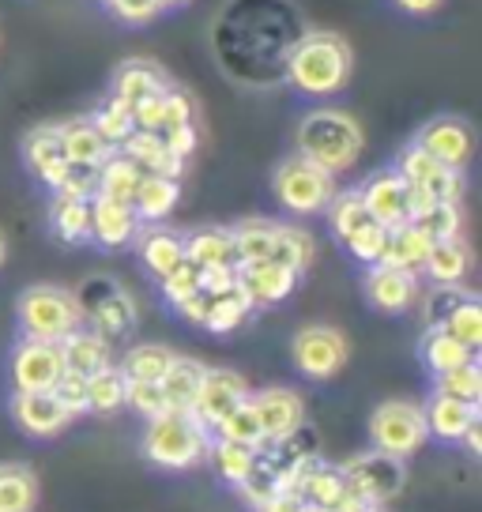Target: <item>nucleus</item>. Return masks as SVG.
<instances>
[{
  "label": "nucleus",
  "mask_w": 482,
  "mask_h": 512,
  "mask_svg": "<svg viewBox=\"0 0 482 512\" xmlns=\"http://www.w3.org/2000/svg\"><path fill=\"white\" fill-rule=\"evenodd\" d=\"M418 354H422V362L430 366V373H434V377H437V373H449V369L464 366V362H471V358H475V351H467L464 343H456L452 336H445L441 328H426Z\"/></svg>",
  "instance_id": "40"
},
{
  "label": "nucleus",
  "mask_w": 482,
  "mask_h": 512,
  "mask_svg": "<svg viewBox=\"0 0 482 512\" xmlns=\"http://www.w3.org/2000/svg\"><path fill=\"white\" fill-rule=\"evenodd\" d=\"M170 83H166V76H162L155 64L147 61H129L117 68V76H113V98L117 102H125V106H140L144 98L159 95V91H166Z\"/></svg>",
  "instance_id": "31"
},
{
  "label": "nucleus",
  "mask_w": 482,
  "mask_h": 512,
  "mask_svg": "<svg viewBox=\"0 0 482 512\" xmlns=\"http://www.w3.org/2000/svg\"><path fill=\"white\" fill-rule=\"evenodd\" d=\"M343 245H347V253H351L354 260H362V264H370L373 268V264L381 260V253H385V245H388V226H381L377 219H370L366 226H358Z\"/></svg>",
  "instance_id": "48"
},
{
  "label": "nucleus",
  "mask_w": 482,
  "mask_h": 512,
  "mask_svg": "<svg viewBox=\"0 0 482 512\" xmlns=\"http://www.w3.org/2000/svg\"><path fill=\"white\" fill-rule=\"evenodd\" d=\"M249 313H253V305H249V298H245V294H241V287L234 283L230 290L208 294L200 328H208V332H215V336H226V332H234L238 324H245V317H249Z\"/></svg>",
  "instance_id": "33"
},
{
  "label": "nucleus",
  "mask_w": 482,
  "mask_h": 512,
  "mask_svg": "<svg viewBox=\"0 0 482 512\" xmlns=\"http://www.w3.org/2000/svg\"><path fill=\"white\" fill-rule=\"evenodd\" d=\"M403 12H411V16H430L441 8V0H396Z\"/></svg>",
  "instance_id": "57"
},
{
  "label": "nucleus",
  "mask_w": 482,
  "mask_h": 512,
  "mask_svg": "<svg viewBox=\"0 0 482 512\" xmlns=\"http://www.w3.org/2000/svg\"><path fill=\"white\" fill-rule=\"evenodd\" d=\"M162 140H166V147L174 151L177 159L185 162V159H189V155L196 151V125L174 128V132H162Z\"/></svg>",
  "instance_id": "56"
},
{
  "label": "nucleus",
  "mask_w": 482,
  "mask_h": 512,
  "mask_svg": "<svg viewBox=\"0 0 482 512\" xmlns=\"http://www.w3.org/2000/svg\"><path fill=\"white\" fill-rule=\"evenodd\" d=\"M290 354H294V366L302 377L309 381H328V377H336L339 369L347 366V336L332 328V324H309L302 328L294 343H290Z\"/></svg>",
  "instance_id": "7"
},
{
  "label": "nucleus",
  "mask_w": 482,
  "mask_h": 512,
  "mask_svg": "<svg viewBox=\"0 0 482 512\" xmlns=\"http://www.w3.org/2000/svg\"><path fill=\"white\" fill-rule=\"evenodd\" d=\"M343 467V475H347V482H351V490L366 505H385V501H392V497L403 490V482H407V467H403V460H396V456H385V452H377V448H370V452H362V456H351Z\"/></svg>",
  "instance_id": "8"
},
{
  "label": "nucleus",
  "mask_w": 482,
  "mask_h": 512,
  "mask_svg": "<svg viewBox=\"0 0 482 512\" xmlns=\"http://www.w3.org/2000/svg\"><path fill=\"white\" fill-rule=\"evenodd\" d=\"M125 407H132L140 418H155L166 411V400H162L159 384L147 381H125Z\"/></svg>",
  "instance_id": "52"
},
{
  "label": "nucleus",
  "mask_w": 482,
  "mask_h": 512,
  "mask_svg": "<svg viewBox=\"0 0 482 512\" xmlns=\"http://www.w3.org/2000/svg\"><path fill=\"white\" fill-rule=\"evenodd\" d=\"M136 241H140V260L155 279H166L185 260V238L166 226H151L144 234H136Z\"/></svg>",
  "instance_id": "28"
},
{
  "label": "nucleus",
  "mask_w": 482,
  "mask_h": 512,
  "mask_svg": "<svg viewBox=\"0 0 482 512\" xmlns=\"http://www.w3.org/2000/svg\"><path fill=\"white\" fill-rule=\"evenodd\" d=\"M61 362H65V369H72V373H83V377H91V373H98L102 366H110V339L98 336L95 328H76L72 336H65L61 343Z\"/></svg>",
  "instance_id": "23"
},
{
  "label": "nucleus",
  "mask_w": 482,
  "mask_h": 512,
  "mask_svg": "<svg viewBox=\"0 0 482 512\" xmlns=\"http://www.w3.org/2000/svg\"><path fill=\"white\" fill-rule=\"evenodd\" d=\"M362 512H381V509H377V505H370V509H362Z\"/></svg>",
  "instance_id": "63"
},
{
  "label": "nucleus",
  "mask_w": 482,
  "mask_h": 512,
  "mask_svg": "<svg viewBox=\"0 0 482 512\" xmlns=\"http://www.w3.org/2000/svg\"><path fill=\"white\" fill-rule=\"evenodd\" d=\"M49 223L53 234L68 245H80L91 241V200L80 196H65V192H53V204H49Z\"/></svg>",
  "instance_id": "32"
},
{
  "label": "nucleus",
  "mask_w": 482,
  "mask_h": 512,
  "mask_svg": "<svg viewBox=\"0 0 482 512\" xmlns=\"http://www.w3.org/2000/svg\"><path fill=\"white\" fill-rule=\"evenodd\" d=\"M362 204L370 211V219H377L381 226H403L407 223V181L396 170H377L362 181Z\"/></svg>",
  "instance_id": "18"
},
{
  "label": "nucleus",
  "mask_w": 482,
  "mask_h": 512,
  "mask_svg": "<svg viewBox=\"0 0 482 512\" xmlns=\"http://www.w3.org/2000/svg\"><path fill=\"white\" fill-rule=\"evenodd\" d=\"M230 238H234L238 264L272 260L275 241H279V223H272V219H241L238 226H230Z\"/></svg>",
  "instance_id": "34"
},
{
  "label": "nucleus",
  "mask_w": 482,
  "mask_h": 512,
  "mask_svg": "<svg viewBox=\"0 0 482 512\" xmlns=\"http://www.w3.org/2000/svg\"><path fill=\"white\" fill-rule=\"evenodd\" d=\"M61 373H65V362H61V347L57 343L23 336L12 347V358H8L12 392H49Z\"/></svg>",
  "instance_id": "9"
},
{
  "label": "nucleus",
  "mask_w": 482,
  "mask_h": 512,
  "mask_svg": "<svg viewBox=\"0 0 482 512\" xmlns=\"http://www.w3.org/2000/svg\"><path fill=\"white\" fill-rule=\"evenodd\" d=\"M211 430L193 411H162L147 418L144 430V456L155 467L166 471H189L200 460H208Z\"/></svg>",
  "instance_id": "3"
},
{
  "label": "nucleus",
  "mask_w": 482,
  "mask_h": 512,
  "mask_svg": "<svg viewBox=\"0 0 482 512\" xmlns=\"http://www.w3.org/2000/svg\"><path fill=\"white\" fill-rule=\"evenodd\" d=\"M241 497L253 505V509H260V505H268L272 497L283 494V479H279V464H264V460H257L253 464V471L241 479Z\"/></svg>",
  "instance_id": "47"
},
{
  "label": "nucleus",
  "mask_w": 482,
  "mask_h": 512,
  "mask_svg": "<svg viewBox=\"0 0 482 512\" xmlns=\"http://www.w3.org/2000/svg\"><path fill=\"white\" fill-rule=\"evenodd\" d=\"M19 328L27 339H46V343H61L83 324V309L76 294L53 283H38L19 294L16 305Z\"/></svg>",
  "instance_id": "4"
},
{
  "label": "nucleus",
  "mask_w": 482,
  "mask_h": 512,
  "mask_svg": "<svg viewBox=\"0 0 482 512\" xmlns=\"http://www.w3.org/2000/svg\"><path fill=\"white\" fill-rule=\"evenodd\" d=\"M61 128V147H65V159L72 166H87V170H98L102 162L113 155V147L98 136V128L91 125V117H76V121H65Z\"/></svg>",
  "instance_id": "22"
},
{
  "label": "nucleus",
  "mask_w": 482,
  "mask_h": 512,
  "mask_svg": "<svg viewBox=\"0 0 482 512\" xmlns=\"http://www.w3.org/2000/svg\"><path fill=\"white\" fill-rule=\"evenodd\" d=\"M162 8H177V4H189V0H159Z\"/></svg>",
  "instance_id": "62"
},
{
  "label": "nucleus",
  "mask_w": 482,
  "mask_h": 512,
  "mask_svg": "<svg viewBox=\"0 0 482 512\" xmlns=\"http://www.w3.org/2000/svg\"><path fill=\"white\" fill-rule=\"evenodd\" d=\"M204 369L196 358H177L170 362V369L162 373V400H166V411H193V400L200 392V381H204Z\"/></svg>",
  "instance_id": "29"
},
{
  "label": "nucleus",
  "mask_w": 482,
  "mask_h": 512,
  "mask_svg": "<svg viewBox=\"0 0 482 512\" xmlns=\"http://www.w3.org/2000/svg\"><path fill=\"white\" fill-rule=\"evenodd\" d=\"M298 512H328V509H321V505H309V501H302V505H298Z\"/></svg>",
  "instance_id": "61"
},
{
  "label": "nucleus",
  "mask_w": 482,
  "mask_h": 512,
  "mask_svg": "<svg viewBox=\"0 0 482 512\" xmlns=\"http://www.w3.org/2000/svg\"><path fill=\"white\" fill-rule=\"evenodd\" d=\"M144 181V170L136 166L125 155H110V159L98 166V181H95V196H106V200H121V204H132V196Z\"/></svg>",
  "instance_id": "35"
},
{
  "label": "nucleus",
  "mask_w": 482,
  "mask_h": 512,
  "mask_svg": "<svg viewBox=\"0 0 482 512\" xmlns=\"http://www.w3.org/2000/svg\"><path fill=\"white\" fill-rule=\"evenodd\" d=\"M38 505V479L31 467L0 464V512H34Z\"/></svg>",
  "instance_id": "37"
},
{
  "label": "nucleus",
  "mask_w": 482,
  "mask_h": 512,
  "mask_svg": "<svg viewBox=\"0 0 482 512\" xmlns=\"http://www.w3.org/2000/svg\"><path fill=\"white\" fill-rule=\"evenodd\" d=\"M125 407V373L113 366H102L87 377V411L95 415H113Z\"/></svg>",
  "instance_id": "39"
},
{
  "label": "nucleus",
  "mask_w": 482,
  "mask_h": 512,
  "mask_svg": "<svg viewBox=\"0 0 482 512\" xmlns=\"http://www.w3.org/2000/svg\"><path fill=\"white\" fill-rule=\"evenodd\" d=\"M272 189H275V200L290 215H317L336 196V174L321 170L306 155H287V159L275 166Z\"/></svg>",
  "instance_id": "5"
},
{
  "label": "nucleus",
  "mask_w": 482,
  "mask_h": 512,
  "mask_svg": "<svg viewBox=\"0 0 482 512\" xmlns=\"http://www.w3.org/2000/svg\"><path fill=\"white\" fill-rule=\"evenodd\" d=\"M177 200H181L177 177L144 174L140 189H136V196H132V211H136L140 223H162V219L177 208Z\"/></svg>",
  "instance_id": "30"
},
{
  "label": "nucleus",
  "mask_w": 482,
  "mask_h": 512,
  "mask_svg": "<svg viewBox=\"0 0 482 512\" xmlns=\"http://www.w3.org/2000/svg\"><path fill=\"white\" fill-rule=\"evenodd\" d=\"M121 155L136 162L144 174H159V177H177L181 166H185V162L166 147V140H162L159 132H132L129 140L121 144Z\"/></svg>",
  "instance_id": "25"
},
{
  "label": "nucleus",
  "mask_w": 482,
  "mask_h": 512,
  "mask_svg": "<svg viewBox=\"0 0 482 512\" xmlns=\"http://www.w3.org/2000/svg\"><path fill=\"white\" fill-rule=\"evenodd\" d=\"M415 226L422 230V234H430L434 241L460 238V230H464V215H460V204H434L422 219H415Z\"/></svg>",
  "instance_id": "49"
},
{
  "label": "nucleus",
  "mask_w": 482,
  "mask_h": 512,
  "mask_svg": "<svg viewBox=\"0 0 482 512\" xmlns=\"http://www.w3.org/2000/svg\"><path fill=\"white\" fill-rule=\"evenodd\" d=\"M49 392L61 400V407H65L72 418L87 415V377H83V373H72V369H65Z\"/></svg>",
  "instance_id": "51"
},
{
  "label": "nucleus",
  "mask_w": 482,
  "mask_h": 512,
  "mask_svg": "<svg viewBox=\"0 0 482 512\" xmlns=\"http://www.w3.org/2000/svg\"><path fill=\"white\" fill-rule=\"evenodd\" d=\"M328 223H332V234H336L339 241H347L358 230V226L370 223V211H366V204H362V196H358V189H347V192H336L332 200H328Z\"/></svg>",
  "instance_id": "43"
},
{
  "label": "nucleus",
  "mask_w": 482,
  "mask_h": 512,
  "mask_svg": "<svg viewBox=\"0 0 482 512\" xmlns=\"http://www.w3.org/2000/svg\"><path fill=\"white\" fill-rule=\"evenodd\" d=\"M422 418H426V433L437 437V441H460L464 430L479 418V403H464V400H449V396H430V403L422 407Z\"/></svg>",
  "instance_id": "21"
},
{
  "label": "nucleus",
  "mask_w": 482,
  "mask_h": 512,
  "mask_svg": "<svg viewBox=\"0 0 482 512\" xmlns=\"http://www.w3.org/2000/svg\"><path fill=\"white\" fill-rule=\"evenodd\" d=\"M110 4V12L121 23H132V27H144V23H151V19L162 12L159 0H106Z\"/></svg>",
  "instance_id": "55"
},
{
  "label": "nucleus",
  "mask_w": 482,
  "mask_h": 512,
  "mask_svg": "<svg viewBox=\"0 0 482 512\" xmlns=\"http://www.w3.org/2000/svg\"><path fill=\"white\" fill-rule=\"evenodd\" d=\"M249 400H253V411H257L264 445H283L290 437H298V430L306 426V403L290 388H264Z\"/></svg>",
  "instance_id": "12"
},
{
  "label": "nucleus",
  "mask_w": 482,
  "mask_h": 512,
  "mask_svg": "<svg viewBox=\"0 0 482 512\" xmlns=\"http://www.w3.org/2000/svg\"><path fill=\"white\" fill-rule=\"evenodd\" d=\"M23 159L31 166V174L53 192L61 189V181L68 177V166H72V162L65 159L61 128L57 125H38L34 132H27V140H23Z\"/></svg>",
  "instance_id": "17"
},
{
  "label": "nucleus",
  "mask_w": 482,
  "mask_h": 512,
  "mask_svg": "<svg viewBox=\"0 0 482 512\" xmlns=\"http://www.w3.org/2000/svg\"><path fill=\"white\" fill-rule=\"evenodd\" d=\"M264 448H249L238 445V441H223V437H211L208 445V460L215 464V475L230 486H241V479L253 471V464L260 460Z\"/></svg>",
  "instance_id": "36"
},
{
  "label": "nucleus",
  "mask_w": 482,
  "mask_h": 512,
  "mask_svg": "<svg viewBox=\"0 0 482 512\" xmlns=\"http://www.w3.org/2000/svg\"><path fill=\"white\" fill-rule=\"evenodd\" d=\"M76 302H80L83 317H91V328L106 339L125 336L136 324V302L110 279H91L83 287V298L76 294Z\"/></svg>",
  "instance_id": "11"
},
{
  "label": "nucleus",
  "mask_w": 482,
  "mask_h": 512,
  "mask_svg": "<svg viewBox=\"0 0 482 512\" xmlns=\"http://www.w3.org/2000/svg\"><path fill=\"white\" fill-rule=\"evenodd\" d=\"M434 392H437V396H449V400L479 403L482 400V369H479V362L471 358V362L449 369V373H437Z\"/></svg>",
  "instance_id": "45"
},
{
  "label": "nucleus",
  "mask_w": 482,
  "mask_h": 512,
  "mask_svg": "<svg viewBox=\"0 0 482 512\" xmlns=\"http://www.w3.org/2000/svg\"><path fill=\"white\" fill-rule=\"evenodd\" d=\"M366 298L381 313H407L418 302V272L373 264L370 272H366Z\"/></svg>",
  "instance_id": "20"
},
{
  "label": "nucleus",
  "mask_w": 482,
  "mask_h": 512,
  "mask_svg": "<svg viewBox=\"0 0 482 512\" xmlns=\"http://www.w3.org/2000/svg\"><path fill=\"white\" fill-rule=\"evenodd\" d=\"M392 170H396L411 189H422L426 196H434L437 204H460V196H464V170L441 166V162L430 159L418 144L403 147Z\"/></svg>",
  "instance_id": "10"
},
{
  "label": "nucleus",
  "mask_w": 482,
  "mask_h": 512,
  "mask_svg": "<svg viewBox=\"0 0 482 512\" xmlns=\"http://www.w3.org/2000/svg\"><path fill=\"white\" fill-rule=\"evenodd\" d=\"M298 505H302V501H298V497L279 494V497H272V501H268V505H260L257 512H298Z\"/></svg>",
  "instance_id": "58"
},
{
  "label": "nucleus",
  "mask_w": 482,
  "mask_h": 512,
  "mask_svg": "<svg viewBox=\"0 0 482 512\" xmlns=\"http://www.w3.org/2000/svg\"><path fill=\"white\" fill-rule=\"evenodd\" d=\"M275 264H283L290 272H306L313 264V238H309L302 226H287L279 223V241H275Z\"/></svg>",
  "instance_id": "44"
},
{
  "label": "nucleus",
  "mask_w": 482,
  "mask_h": 512,
  "mask_svg": "<svg viewBox=\"0 0 482 512\" xmlns=\"http://www.w3.org/2000/svg\"><path fill=\"white\" fill-rule=\"evenodd\" d=\"M460 441H464V445H467V452H471V456H479V452H482V426H479V418H475V422L467 426L464 437H460Z\"/></svg>",
  "instance_id": "59"
},
{
  "label": "nucleus",
  "mask_w": 482,
  "mask_h": 512,
  "mask_svg": "<svg viewBox=\"0 0 482 512\" xmlns=\"http://www.w3.org/2000/svg\"><path fill=\"white\" fill-rule=\"evenodd\" d=\"M238 287L253 309L257 305H279L283 298L294 294L298 272H290L275 260H249V264H238Z\"/></svg>",
  "instance_id": "15"
},
{
  "label": "nucleus",
  "mask_w": 482,
  "mask_h": 512,
  "mask_svg": "<svg viewBox=\"0 0 482 512\" xmlns=\"http://www.w3.org/2000/svg\"><path fill=\"white\" fill-rule=\"evenodd\" d=\"M287 80L302 95H336L351 80V46L332 31L306 34L290 49Z\"/></svg>",
  "instance_id": "1"
},
{
  "label": "nucleus",
  "mask_w": 482,
  "mask_h": 512,
  "mask_svg": "<svg viewBox=\"0 0 482 512\" xmlns=\"http://www.w3.org/2000/svg\"><path fill=\"white\" fill-rule=\"evenodd\" d=\"M467 294H471V290H464V287H434L430 294H426V298H422V313H426V324H430V328H437V324L449 317L456 305L464 302Z\"/></svg>",
  "instance_id": "53"
},
{
  "label": "nucleus",
  "mask_w": 482,
  "mask_h": 512,
  "mask_svg": "<svg viewBox=\"0 0 482 512\" xmlns=\"http://www.w3.org/2000/svg\"><path fill=\"white\" fill-rule=\"evenodd\" d=\"M8 411L27 437H57L72 422V415L61 407L53 392H12Z\"/></svg>",
  "instance_id": "16"
},
{
  "label": "nucleus",
  "mask_w": 482,
  "mask_h": 512,
  "mask_svg": "<svg viewBox=\"0 0 482 512\" xmlns=\"http://www.w3.org/2000/svg\"><path fill=\"white\" fill-rule=\"evenodd\" d=\"M159 287L166 294V302L181 305L185 298H193L196 290H200V268H196L193 260H181L166 279H159Z\"/></svg>",
  "instance_id": "50"
},
{
  "label": "nucleus",
  "mask_w": 482,
  "mask_h": 512,
  "mask_svg": "<svg viewBox=\"0 0 482 512\" xmlns=\"http://www.w3.org/2000/svg\"><path fill=\"white\" fill-rule=\"evenodd\" d=\"M415 144L437 159L449 170H464L471 155H475V132L467 128V121L460 117H434L430 125H422V132L415 136Z\"/></svg>",
  "instance_id": "13"
},
{
  "label": "nucleus",
  "mask_w": 482,
  "mask_h": 512,
  "mask_svg": "<svg viewBox=\"0 0 482 512\" xmlns=\"http://www.w3.org/2000/svg\"><path fill=\"white\" fill-rule=\"evenodd\" d=\"M4 260H8V241H4V234H0V268H4Z\"/></svg>",
  "instance_id": "60"
},
{
  "label": "nucleus",
  "mask_w": 482,
  "mask_h": 512,
  "mask_svg": "<svg viewBox=\"0 0 482 512\" xmlns=\"http://www.w3.org/2000/svg\"><path fill=\"white\" fill-rule=\"evenodd\" d=\"M91 125L98 128V136H102L110 147H121L132 132H136V125H132V110L125 106V102H117L113 95L91 113Z\"/></svg>",
  "instance_id": "46"
},
{
  "label": "nucleus",
  "mask_w": 482,
  "mask_h": 512,
  "mask_svg": "<svg viewBox=\"0 0 482 512\" xmlns=\"http://www.w3.org/2000/svg\"><path fill=\"white\" fill-rule=\"evenodd\" d=\"M185 260H193L196 268H238L234 238L226 226H204L185 238Z\"/></svg>",
  "instance_id": "27"
},
{
  "label": "nucleus",
  "mask_w": 482,
  "mask_h": 512,
  "mask_svg": "<svg viewBox=\"0 0 482 512\" xmlns=\"http://www.w3.org/2000/svg\"><path fill=\"white\" fill-rule=\"evenodd\" d=\"M426 437L430 433H426L422 407L411 400H385L370 415V445L385 456L407 460L426 445Z\"/></svg>",
  "instance_id": "6"
},
{
  "label": "nucleus",
  "mask_w": 482,
  "mask_h": 512,
  "mask_svg": "<svg viewBox=\"0 0 482 512\" xmlns=\"http://www.w3.org/2000/svg\"><path fill=\"white\" fill-rule=\"evenodd\" d=\"M140 234V219L132 204L121 200H106V196H91V241L102 249H125Z\"/></svg>",
  "instance_id": "19"
},
{
  "label": "nucleus",
  "mask_w": 482,
  "mask_h": 512,
  "mask_svg": "<svg viewBox=\"0 0 482 512\" xmlns=\"http://www.w3.org/2000/svg\"><path fill=\"white\" fill-rule=\"evenodd\" d=\"M298 155L328 174L351 170L362 155V125L343 110H313L298 125Z\"/></svg>",
  "instance_id": "2"
},
{
  "label": "nucleus",
  "mask_w": 482,
  "mask_h": 512,
  "mask_svg": "<svg viewBox=\"0 0 482 512\" xmlns=\"http://www.w3.org/2000/svg\"><path fill=\"white\" fill-rule=\"evenodd\" d=\"M211 437H223V441H238V445H249V448H264V433H260V422H257V411H253V400L245 396V400L230 411V415L211 430Z\"/></svg>",
  "instance_id": "42"
},
{
  "label": "nucleus",
  "mask_w": 482,
  "mask_h": 512,
  "mask_svg": "<svg viewBox=\"0 0 482 512\" xmlns=\"http://www.w3.org/2000/svg\"><path fill=\"white\" fill-rule=\"evenodd\" d=\"M422 272L430 275L434 287H460L464 275L471 272V249L464 245V238H445L434 241L430 253H426V264Z\"/></svg>",
  "instance_id": "24"
},
{
  "label": "nucleus",
  "mask_w": 482,
  "mask_h": 512,
  "mask_svg": "<svg viewBox=\"0 0 482 512\" xmlns=\"http://www.w3.org/2000/svg\"><path fill=\"white\" fill-rule=\"evenodd\" d=\"M245 396H249V384H245L241 373H234V369H204V381H200V392L193 400V415L208 430H215Z\"/></svg>",
  "instance_id": "14"
},
{
  "label": "nucleus",
  "mask_w": 482,
  "mask_h": 512,
  "mask_svg": "<svg viewBox=\"0 0 482 512\" xmlns=\"http://www.w3.org/2000/svg\"><path fill=\"white\" fill-rule=\"evenodd\" d=\"M430 245H434V238H430V234H422L415 223L392 226V230H388L385 253H381L377 264H385V268H403V272H422Z\"/></svg>",
  "instance_id": "26"
},
{
  "label": "nucleus",
  "mask_w": 482,
  "mask_h": 512,
  "mask_svg": "<svg viewBox=\"0 0 482 512\" xmlns=\"http://www.w3.org/2000/svg\"><path fill=\"white\" fill-rule=\"evenodd\" d=\"M193 125V98L185 95V91H174V87H166V95H162V132H174V128H185Z\"/></svg>",
  "instance_id": "54"
},
{
  "label": "nucleus",
  "mask_w": 482,
  "mask_h": 512,
  "mask_svg": "<svg viewBox=\"0 0 482 512\" xmlns=\"http://www.w3.org/2000/svg\"><path fill=\"white\" fill-rule=\"evenodd\" d=\"M174 362V351L170 347H162V343H140V347H132L125 358H121V373H125V381H147V384H159L162 373L170 369Z\"/></svg>",
  "instance_id": "38"
},
{
  "label": "nucleus",
  "mask_w": 482,
  "mask_h": 512,
  "mask_svg": "<svg viewBox=\"0 0 482 512\" xmlns=\"http://www.w3.org/2000/svg\"><path fill=\"white\" fill-rule=\"evenodd\" d=\"M445 336H452L456 343H464L467 351H479L482 347V305L475 294H467L464 302L452 309L449 317L437 324Z\"/></svg>",
  "instance_id": "41"
}]
</instances>
